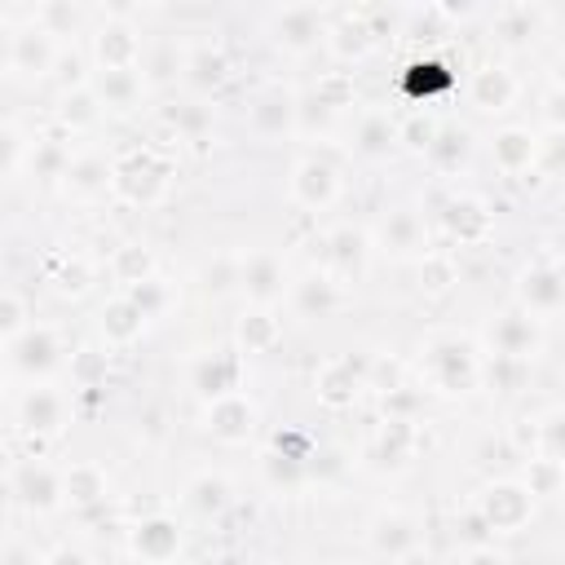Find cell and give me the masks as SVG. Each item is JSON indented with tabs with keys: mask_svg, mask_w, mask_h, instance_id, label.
<instances>
[{
	"mask_svg": "<svg viewBox=\"0 0 565 565\" xmlns=\"http://www.w3.org/2000/svg\"><path fill=\"white\" fill-rule=\"evenodd\" d=\"M419 366L437 393H468L481 384V353L463 335H433L419 349Z\"/></svg>",
	"mask_w": 565,
	"mask_h": 565,
	"instance_id": "6da1fadb",
	"label": "cell"
},
{
	"mask_svg": "<svg viewBox=\"0 0 565 565\" xmlns=\"http://www.w3.org/2000/svg\"><path fill=\"white\" fill-rule=\"evenodd\" d=\"M163 185H168V163L150 150H132L128 159L115 163V177H110V194L124 203H154Z\"/></svg>",
	"mask_w": 565,
	"mask_h": 565,
	"instance_id": "7a4b0ae2",
	"label": "cell"
},
{
	"mask_svg": "<svg viewBox=\"0 0 565 565\" xmlns=\"http://www.w3.org/2000/svg\"><path fill=\"white\" fill-rule=\"evenodd\" d=\"M486 344H490V353H499V358H521V362H530L534 353H539V344H543V327H539V318L530 313V309H503L499 318H490L486 322Z\"/></svg>",
	"mask_w": 565,
	"mask_h": 565,
	"instance_id": "3957f363",
	"label": "cell"
},
{
	"mask_svg": "<svg viewBox=\"0 0 565 565\" xmlns=\"http://www.w3.org/2000/svg\"><path fill=\"white\" fill-rule=\"evenodd\" d=\"M486 530L494 534H516L530 516H534V494L525 490V481H494L481 490V503H477Z\"/></svg>",
	"mask_w": 565,
	"mask_h": 565,
	"instance_id": "277c9868",
	"label": "cell"
},
{
	"mask_svg": "<svg viewBox=\"0 0 565 565\" xmlns=\"http://www.w3.org/2000/svg\"><path fill=\"white\" fill-rule=\"evenodd\" d=\"M4 353H9L13 375H31V380H35V375H44V371H53V366H57L62 340H57V331H53V327L31 322L22 335L4 340Z\"/></svg>",
	"mask_w": 565,
	"mask_h": 565,
	"instance_id": "5b68a950",
	"label": "cell"
},
{
	"mask_svg": "<svg viewBox=\"0 0 565 565\" xmlns=\"http://www.w3.org/2000/svg\"><path fill=\"white\" fill-rule=\"evenodd\" d=\"M9 494L31 512H49V508L66 503L62 499V477L40 459H18L9 468Z\"/></svg>",
	"mask_w": 565,
	"mask_h": 565,
	"instance_id": "8992f818",
	"label": "cell"
},
{
	"mask_svg": "<svg viewBox=\"0 0 565 565\" xmlns=\"http://www.w3.org/2000/svg\"><path fill=\"white\" fill-rule=\"evenodd\" d=\"M516 300L521 309H530L534 318L543 313H556L565 305V269L552 265V260H534L516 274Z\"/></svg>",
	"mask_w": 565,
	"mask_h": 565,
	"instance_id": "52a82bcc",
	"label": "cell"
},
{
	"mask_svg": "<svg viewBox=\"0 0 565 565\" xmlns=\"http://www.w3.org/2000/svg\"><path fill=\"white\" fill-rule=\"evenodd\" d=\"M203 428H207L216 441H230V446L247 441V437L256 433V406H252V397H247V393H225V397L207 402Z\"/></svg>",
	"mask_w": 565,
	"mask_h": 565,
	"instance_id": "ba28073f",
	"label": "cell"
},
{
	"mask_svg": "<svg viewBox=\"0 0 565 565\" xmlns=\"http://www.w3.org/2000/svg\"><path fill=\"white\" fill-rule=\"evenodd\" d=\"M335 194H340V177H335V168H331L327 159L309 154V159H300V163L291 168V199H296L305 212L331 207Z\"/></svg>",
	"mask_w": 565,
	"mask_h": 565,
	"instance_id": "9c48e42d",
	"label": "cell"
},
{
	"mask_svg": "<svg viewBox=\"0 0 565 565\" xmlns=\"http://www.w3.org/2000/svg\"><path fill=\"white\" fill-rule=\"evenodd\" d=\"M238 287L247 291V300H256L260 309H269L287 291L282 260L274 252H247V256H238Z\"/></svg>",
	"mask_w": 565,
	"mask_h": 565,
	"instance_id": "30bf717a",
	"label": "cell"
},
{
	"mask_svg": "<svg viewBox=\"0 0 565 565\" xmlns=\"http://www.w3.org/2000/svg\"><path fill=\"white\" fill-rule=\"evenodd\" d=\"M53 62H57V44L44 26H26L9 35V53H4L9 75H49Z\"/></svg>",
	"mask_w": 565,
	"mask_h": 565,
	"instance_id": "8fae6325",
	"label": "cell"
},
{
	"mask_svg": "<svg viewBox=\"0 0 565 565\" xmlns=\"http://www.w3.org/2000/svg\"><path fill=\"white\" fill-rule=\"evenodd\" d=\"M128 547H132V556L146 561V565H168V561L181 552V530H177L172 516H146V521L132 525Z\"/></svg>",
	"mask_w": 565,
	"mask_h": 565,
	"instance_id": "7c38bea8",
	"label": "cell"
},
{
	"mask_svg": "<svg viewBox=\"0 0 565 565\" xmlns=\"http://www.w3.org/2000/svg\"><path fill=\"white\" fill-rule=\"evenodd\" d=\"M238 371H243L238 353H234V349H216V353L194 358L190 384H194L207 402H216V397H225V393H238Z\"/></svg>",
	"mask_w": 565,
	"mask_h": 565,
	"instance_id": "4fadbf2b",
	"label": "cell"
},
{
	"mask_svg": "<svg viewBox=\"0 0 565 565\" xmlns=\"http://www.w3.org/2000/svg\"><path fill=\"white\" fill-rule=\"evenodd\" d=\"M366 539H371V552H375V556L402 561V556H411V552L419 547V525H415V516L388 508V512H380V516L371 521V534H366Z\"/></svg>",
	"mask_w": 565,
	"mask_h": 565,
	"instance_id": "5bb4252c",
	"label": "cell"
},
{
	"mask_svg": "<svg viewBox=\"0 0 565 565\" xmlns=\"http://www.w3.org/2000/svg\"><path fill=\"white\" fill-rule=\"evenodd\" d=\"M274 35H278V44H287L291 53L313 49V44L327 35L322 9H313V4H291V9H278V13H274Z\"/></svg>",
	"mask_w": 565,
	"mask_h": 565,
	"instance_id": "9a60e30c",
	"label": "cell"
},
{
	"mask_svg": "<svg viewBox=\"0 0 565 565\" xmlns=\"http://www.w3.org/2000/svg\"><path fill=\"white\" fill-rule=\"evenodd\" d=\"M441 225L459 243H481L490 234V207L477 194H450L441 203Z\"/></svg>",
	"mask_w": 565,
	"mask_h": 565,
	"instance_id": "2e32d148",
	"label": "cell"
},
{
	"mask_svg": "<svg viewBox=\"0 0 565 565\" xmlns=\"http://www.w3.org/2000/svg\"><path fill=\"white\" fill-rule=\"evenodd\" d=\"M313 388H318V397H322L327 406L340 411V406H353V397L366 388V371L353 366V358H331V362H322Z\"/></svg>",
	"mask_w": 565,
	"mask_h": 565,
	"instance_id": "e0dca14e",
	"label": "cell"
},
{
	"mask_svg": "<svg viewBox=\"0 0 565 565\" xmlns=\"http://www.w3.org/2000/svg\"><path fill=\"white\" fill-rule=\"evenodd\" d=\"M296 119H300V106H296V97L282 93V88H265V93L252 102V128H256L260 137H282V132L296 128Z\"/></svg>",
	"mask_w": 565,
	"mask_h": 565,
	"instance_id": "ac0fdd59",
	"label": "cell"
},
{
	"mask_svg": "<svg viewBox=\"0 0 565 565\" xmlns=\"http://www.w3.org/2000/svg\"><path fill=\"white\" fill-rule=\"evenodd\" d=\"M490 150H494L499 172H508V177H521V172H530V163H539V137L530 128H516V124L499 128Z\"/></svg>",
	"mask_w": 565,
	"mask_h": 565,
	"instance_id": "d6986e66",
	"label": "cell"
},
{
	"mask_svg": "<svg viewBox=\"0 0 565 565\" xmlns=\"http://www.w3.org/2000/svg\"><path fill=\"white\" fill-rule=\"evenodd\" d=\"M380 247L393 252V256H428V234H424V221L415 212H388L380 221Z\"/></svg>",
	"mask_w": 565,
	"mask_h": 565,
	"instance_id": "ffe728a7",
	"label": "cell"
},
{
	"mask_svg": "<svg viewBox=\"0 0 565 565\" xmlns=\"http://www.w3.org/2000/svg\"><path fill=\"white\" fill-rule=\"evenodd\" d=\"M93 53H97L102 71H132L137 57H141V44H137V35L124 22H110V26H102L93 35Z\"/></svg>",
	"mask_w": 565,
	"mask_h": 565,
	"instance_id": "44dd1931",
	"label": "cell"
},
{
	"mask_svg": "<svg viewBox=\"0 0 565 565\" xmlns=\"http://www.w3.org/2000/svg\"><path fill=\"white\" fill-rule=\"evenodd\" d=\"M291 305H296V313L300 318H327L335 305H340V282H335V274H305L296 287H291Z\"/></svg>",
	"mask_w": 565,
	"mask_h": 565,
	"instance_id": "7402d4cb",
	"label": "cell"
},
{
	"mask_svg": "<svg viewBox=\"0 0 565 565\" xmlns=\"http://www.w3.org/2000/svg\"><path fill=\"white\" fill-rule=\"evenodd\" d=\"M327 265H331L335 278L362 274V265H366V234L353 230V225H335L327 234Z\"/></svg>",
	"mask_w": 565,
	"mask_h": 565,
	"instance_id": "603a6c76",
	"label": "cell"
},
{
	"mask_svg": "<svg viewBox=\"0 0 565 565\" xmlns=\"http://www.w3.org/2000/svg\"><path fill=\"white\" fill-rule=\"evenodd\" d=\"M66 419V397L57 388H26L22 397V428L26 433H57Z\"/></svg>",
	"mask_w": 565,
	"mask_h": 565,
	"instance_id": "cb8c5ba5",
	"label": "cell"
},
{
	"mask_svg": "<svg viewBox=\"0 0 565 565\" xmlns=\"http://www.w3.org/2000/svg\"><path fill=\"white\" fill-rule=\"evenodd\" d=\"M468 97H472L477 110H490V115L494 110H508L512 97H516V79L503 66H481L472 75V84H468Z\"/></svg>",
	"mask_w": 565,
	"mask_h": 565,
	"instance_id": "d4e9b609",
	"label": "cell"
},
{
	"mask_svg": "<svg viewBox=\"0 0 565 565\" xmlns=\"http://www.w3.org/2000/svg\"><path fill=\"white\" fill-rule=\"evenodd\" d=\"M93 93L102 97L106 110H132L141 102V71H97Z\"/></svg>",
	"mask_w": 565,
	"mask_h": 565,
	"instance_id": "484cf974",
	"label": "cell"
},
{
	"mask_svg": "<svg viewBox=\"0 0 565 565\" xmlns=\"http://www.w3.org/2000/svg\"><path fill=\"white\" fill-rule=\"evenodd\" d=\"M62 499L71 508H93L106 499V472L97 463H71L62 472Z\"/></svg>",
	"mask_w": 565,
	"mask_h": 565,
	"instance_id": "4316f807",
	"label": "cell"
},
{
	"mask_svg": "<svg viewBox=\"0 0 565 565\" xmlns=\"http://www.w3.org/2000/svg\"><path fill=\"white\" fill-rule=\"evenodd\" d=\"M146 313L128 300V296H115L106 309H102V335L110 340V344H132L141 331H146Z\"/></svg>",
	"mask_w": 565,
	"mask_h": 565,
	"instance_id": "83f0119b",
	"label": "cell"
},
{
	"mask_svg": "<svg viewBox=\"0 0 565 565\" xmlns=\"http://www.w3.org/2000/svg\"><path fill=\"white\" fill-rule=\"evenodd\" d=\"M234 335H238V349H243V353H269V349L282 340V322H278L269 309L256 305L252 313L238 318V331H234Z\"/></svg>",
	"mask_w": 565,
	"mask_h": 565,
	"instance_id": "f1b7e54d",
	"label": "cell"
},
{
	"mask_svg": "<svg viewBox=\"0 0 565 565\" xmlns=\"http://www.w3.org/2000/svg\"><path fill=\"white\" fill-rule=\"evenodd\" d=\"M371 450H375L380 463L402 468V463L411 459V450H415V419H393V415H384V428H380V437H375Z\"/></svg>",
	"mask_w": 565,
	"mask_h": 565,
	"instance_id": "f546056e",
	"label": "cell"
},
{
	"mask_svg": "<svg viewBox=\"0 0 565 565\" xmlns=\"http://www.w3.org/2000/svg\"><path fill=\"white\" fill-rule=\"evenodd\" d=\"M110 177H115V168H106V159L84 154V159H71L66 190L79 194V199H93V194H106L110 190Z\"/></svg>",
	"mask_w": 565,
	"mask_h": 565,
	"instance_id": "4dcf8cb0",
	"label": "cell"
},
{
	"mask_svg": "<svg viewBox=\"0 0 565 565\" xmlns=\"http://www.w3.org/2000/svg\"><path fill=\"white\" fill-rule=\"evenodd\" d=\"M185 503L199 512V516H216L230 508V481L221 472H199L190 486H185Z\"/></svg>",
	"mask_w": 565,
	"mask_h": 565,
	"instance_id": "1f68e13d",
	"label": "cell"
},
{
	"mask_svg": "<svg viewBox=\"0 0 565 565\" xmlns=\"http://www.w3.org/2000/svg\"><path fill=\"white\" fill-rule=\"evenodd\" d=\"M397 141V124L384 115V110H366L362 119H358V132H353V146L362 150V154H371V159H380V154H388V146Z\"/></svg>",
	"mask_w": 565,
	"mask_h": 565,
	"instance_id": "d6a6232c",
	"label": "cell"
},
{
	"mask_svg": "<svg viewBox=\"0 0 565 565\" xmlns=\"http://www.w3.org/2000/svg\"><path fill=\"white\" fill-rule=\"evenodd\" d=\"M424 154L441 172H459V163H468V154H472V137L463 128H437V137H433V146Z\"/></svg>",
	"mask_w": 565,
	"mask_h": 565,
	"instance_id": "836d02e7",
	"label": "cell"
},
{
	"mask_svg": "<svg viewBox=\"0 0 565 565\" xmlns=\"http://www.w3.org/2000/svg\"><path fill=\"white\" fill-rule=\"evenodd\" d=\"M110 269H115V278H119L128 291H132V287H141L146 278H154V256H150L141 243H124V247L115 252Z\"/></svg>",
	"mask_w": 565,
	"mask_h": 565,
	"instance_id": "e575fe53",
	"label": "cell"
},
{
	"mask_svg": "<svg viewBox=\"0 0 565 565\" xmlns=\"http://www.w3.org/2000/svg\"><path fill=\"white\" fill-rule=\"evenodd\" d=\"M481 380H486L490 388H499V393H516V388H525V380H530V362L490 353V358L481 362Z\"/></svg>",
	"mask_w": 565,
	"mask_h": 565,
	"instance_id": "d590c367",
	"label": "cell"
},
{
	"mask_svg": "<svg viewBox=\"0 0 565 565\" xmlns=\"http://www.w3.org/2000/svg\"><path fill=\"white\" fill-rule=\"evenodd\" d=\"M102 110H106V106H102V97L93 93V84H75V88H66V93H62V106H57V115H62L71 128L93 124Z\"/></svg>",
	"mask_w": 565,
	"mask_h": 565,
	"instance_id": "8d00e7d4",
	"label": "cell"
},
{
	"mask_svg": "<svg viewBox=\"0 0 565 565\" xmlns=\"http://www.w3.org/2000/svg\"><path fill=\"white\" fill-rule=\"evenodd\" d=\"M455 282H459V265H455L450 256H441V252L419 256V287H424L428 296H446Z\"/></svg>",
	"mask_w": 565,
	"mask_h": 565,
	"instance_id": "74e56055",
	"label": "cell"
},
{
	"mask_svg": "<svg viewBox=\"0 0 565 565\" xmlns=\"http://www.w3.org/2000/svg\"><path fill=\"white\" fill-rule=\"evenodd\" d=\"M185 71H190V79H194L199 88H212V84L225 79V57H221L216 49H194L190 62H185Z\"/></svg>",
	"mask_w": 565,
	"mask_h": 565,
	"instance_id": "f35d334b",
	"label": "cell"
},
{
	"mask_svg": "<svg viewBox=\"0 0 565 565\" xmlns=\"http://www.w3.org/2000/svg\"><path fill=\"white\" fill-rule=\"evenodd\" d=\"M525 490L530 494H556L561 490V459H530V472H525Z\"/></svg>",
	"mask_w": 565,
	"mask_h": 565,
	"instance_id": "ab89813d",
	"label": "cell"
},
{
	"mask_svg": "<svg viewBox=\"0 0 565 565\" xmlns=\"http://www.w3.org/2000/svg\"><path fill=\"white\" fill-rule=\"evenodd\" d=\"M168 124H172L185 141H199V137L212 128V115H207V106H177V110H168Z\"/></svg>",
	"mask_w": 565,
	"mask_h": 565,
	"instance_id": "60d3db41",
	"label": "cell"
},
{
	"mask_svg": "<svg viewBox=\"0 0 565 565\" xmlns=\"http://www.w3.org/2000/svg\"><path fill=\"white\" fill-rule=\"evenodd\" d=\"M31 168L40 177H66L71 172V159H66V150L57 141H35L31 146Z\"/></svg>",
	"mask_w": 565,
	"mask_h": 565,
	"instance_id": "b9f144b4",
	"label": "cell"
},
{
	"mask_svg": "<svg viewBox=\"0 0 565 565\" xmlns=\"http://www.w3.org/2000/svg\"><path fill=\"white\" fill-rule=\"evenodd\" d=\"M128 300H132V305H137L146 318H159V313L172 305V291H168L159 278H146L141 287H132V291H128Z\"/></svg>",
	"mask_w": 565,
	"mask_h": 565,
	"instance_id": "7bdbcfd3",
	"label": "cell"
},
{
	"mask_svg": "<svg viewBox=\"0 0 565 565\" xmlns=\"http://www.w3.org/2000/svg\"><path fill=\"white\" fill-rule=\"evenodd\" d=\"M508 441H512V450H516V455L539 459V455H543V424H539V419H530V415H521V419L512 424Z\"/></svg>",
	"mask_w": 565,
	"mask_h": 565,
	"instance_id": "ee69618b",
	"label": "cell"
},
{
	"mask_svg": "<svg viewBox=\"0 0 565 565\" xmlns=\"http://www.w3.org/2000/svg\"><path fill=\"white\" fill-rule=\"evenodd\" d=\"M203 287L212 296H225L230 287H238V256H216L212 265H203Z\"/></svg>",
	"mask_w": 565,
	"mask_h": 565,
	"instance_id": "f6af8a7d",
	"label": "cell"
},
{
	"mask_svg": "<svg viewBox=\"0 0 565 565\" xmlns=\"http://www.w3.org/2000/svg\"><path fill=\"white\" fill-rule=\"evenodd\" d=\"M349 97H353V84H349V75H322L318 79V88H313V102L318 106H327V110H340V106H349Z\"/></svg>",
	"mask_w": 565,
	"mask_h": 565,
	"instance_id": "bcb514c9",
	"label": "cell"
},
{
	"mask_svg": "<svg viewBox=\"0 0 565 565\" xmlns=\"http://www.w3.org/2000/svg\"><path fill=\"white\" fill-rule=\"evenodd\" d=\"M534 22H539L534 9H503V13H499V31H503L508 44H521V40L534 31Z\"/></svg>",
	"mask_w": 565,
	"mask_h": 565,
	"instance_id": "7dc6e473",
	"label": "cell"
},
{
	"mask_svg": "<svg viewBox=\"0 0 565 565\" xmlns=\"http://www.w3.org/2000/svg\"><path fill=\"white\" fill-rule=\"evenodd\" d=\"M0 327H4V340L22 335V331L31 327V322H26V305H22L18 291H4V296H0Z\"/></svg>",
	"mask_w": 565,
	"mask_h": 565,
	"instance_id": "c3c4849f",
	"label": "cell"
},
{
	"mask_svg": "<svg viewBox=\"0 0 565 565\" xmlns=\"http://www.w3.org/2000/svg\"><path fill=\"white\" fill-rule=\"evenodd\" d=\"M366 44H371V31L358 26V22H344V26L331 31V49H335L340 57H353V53H362Z\"/></svg>",
	"mask_w": 565,
	"mask_h": 565,
	"instance_id": "681fc988",
	"label": "cell"
},
{
	"mask_svg": "<svg viewBox=\"0 0 565 565\" xmlns=\"http://www.w3.org/2000/svg\"><path fill=\"white\" fill-rule=\"evenodd\" d=\"M433 137H437V124L424 119V115H411V119L397 124V141H406V146H415V150H428Z\"/></svg>",
	"mask_w": 565,
	"mask_h": 565,
	"instance_id": "f907efd6",
	"label": "cell"
},
{
	"mask_svg": "<svg viewBox=\"0 0 565 565\" xmlns=\"http://www.w3.org/2000/svg\"><path fill=\"white\" fill-rule=\"evenodd\" d=\"M102 375H106V353L79 349V353H75V384H79V388H97Z\"/></svg>",
	"mask_w": 565,
	"mask_h": 565,
	"instance_id": "816d5d0a",
	"label": "cell"
},
{
	"mask_svg": "<svg viewBox=\"0 0 565 565\" xmlns=\"http://www.w3.org/2000/svg\"><path fill=\"white\" fill-rule=\"evenodd\" d=\"M539 424H543V455L565 463V411H552Z\"/></svg>",
	"mask_w": 565,
	"mask_h": 565,
	"instance_id": "f5cc1de1",
	"label": "cell"
},
{
	"mask_svg": "<svg viewBox=\"0 0 565 565\" xmlns=\"http://www.w3.org/2000/svg\"><path fill=\"white\" fill-rule=\"evenodd\" d=\"M539 163H543V172H552V177L565 172V132H552L547 141H539Z\"/></svg>",
	"mask_w": 565,
	"mask_h": 565,
	"instance_id": "db71d44e",
	"label": "cell"
},
{
	"mask_svg": "<svg viewBox=\"0 0 565 565\" xmlns=\"http://www.w3.org/2000/svg\"><path fill=\"white\" fill-rule=\"evenodd\" d=\"M22 154H26V141H22L18 124H4V177H18Z\"/></svg>",
	"mask_w": 565,
	"mask_h": 565,
	"instance_id": "11a10c76",
	"label": "cell"
},
{
	"mask_svg": "<svg viewBox=\"0 0 565 565\" xmlns=\"http://www.w3.org/2000/svg\"><path fill=\"white\" fill-rule=\"evenodd\" d=\"M543 119L552 124V132H565V88L543 93Z\"/></svg>",
	"mask_w": 565,
	"mask_h": 565,
	"instance_id": "9f6ffc18",
	"label": "cell"
},
{
	"mask_svg": "<svg viewBox=\"0 0 565 565\" xmlns=\"http://www.w3.org/2000/svg\"><path fill=\"white\" fill-rule=\"evenodd\" d=\"M57 287H62L66 296H79V291L88 287V265H84V260L75 256V265H66V269H62V278H57Z\"/></svg>",
	"mask_w": 565,
	"mask_h": 565,
	"instance_id": "6f0895ef",
	"label": "cell"
},
{
	"mask_svg": "<svg viewBox=\"0 0 565 565\" xmlns=\"http://www.w3.org/2000/svg\"><path fill=\"white\" fill-rule=\"evenodd\" d=\"M459 565H508V561H503V552H494V547L477 543V547H468V552H463V561H459Z\"/></svg>",
	"mask_w": 565,
	"mask_h": 565,
	"instance_id": "680465c9",
	"label": "cell"
},
{
	"mask_svg": "<svg viewBox=\"0 0 565 565\" xmlns=\"http://www.w3.org/2000/svg\"><path fill=\"white\" fill-rule=\"evenodd\" d=\"M44 565H88V561H84L79 552H71V547H57V552H53Z\"/></svg>",
	"mask_w": 565,
	"mask_h": 565,
	"instance_id": "91938a15",
	"label": "cell"
},
{
	"mask_svg": "<svg viewBox=\"0 0 565 565\" xmlns=\"http://www.w3.org/2000/svg\"><path fill=\"white\" fill-rule=\"evenodd\" d=\"M552 71H556V88H565V53L556 57V66H552Z\"/></svg>",
	"mask_w": 565,
	"mask_h": 565,
	"instance_id": "94428289",
	"label": "cell"
},
{
	"mask_svg": "<svg viewBox=\"0 0 565 565\" xmlns=\"http://www.w3.org/2000/svg\"><path fill=\"white\" fill-rule=\"evenodd\" d=\"M556 494H561V499H565V463H561V490H556Z\"/></svg>",
	"mask_w": 565,
	"mask_h": 565,
	"instance_id": "6125c7cd",
	"label": "cell"
}]
</instances>
